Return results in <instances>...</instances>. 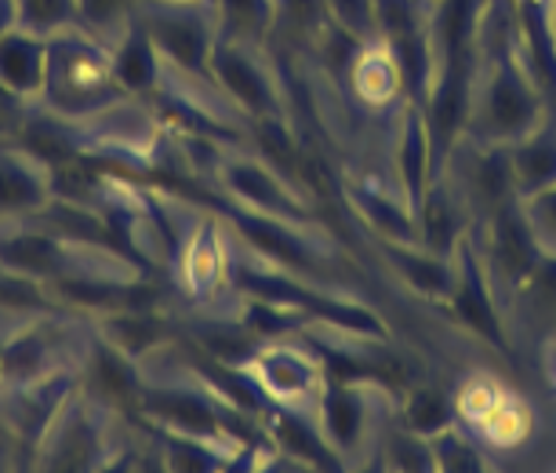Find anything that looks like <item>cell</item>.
<instances>
[{
    "label": "cell",
    "mask_w": 556,
    "mask_h": 473,
    "mask_svg": "<svg viewBox=\"0 0 556 473\" xmlns=\"http://www.w3.org/2000/svg\"><path fill=\"white\" fill-rule=\"evenodd\" d=\"M29 107H37V102L23 99V95H15L12 88H4L0 84V135H18V128L26 124L29 117Z\"/></svg>",
    "instance_id": "cell-27"
},
{
    "label": "cell",
    "mask_w": 556,
    "mask_h": 473,
    "mask_svg": "<svg viewBox=\"0 0 556 473\" xmlns=\"http://www.w3.org/2000/svg\"><path fill=\"white\" fill-rule=\"evenodd\" d=\"M59 350H55V335L45 321L26 324L15 335H8L0 343V386H26L37 383L51 372H59Z\"/></svg>",
    "instance_id": "cell-16"
},
{
    "label": "cell",
    "mask_w": 556,
    "mask_h": 473,
    "mask_svg": "<svg viewBox=\"0 0 556 473\" xmlns=\"http://www.w3.org/2000/svg\"><path fill=\"white\" fill-rule=\"evenodd\" d=\"M404 426L412 434L433 440L437 434H444L451 426V404L440 390H429V386H418V390L407 394L404 401Z\"/></svg>",
    "instance_id": "cell-20"
},
{
    "label": "cell",
    "mask_w": 556,
    "mask_h": 473,
    "mask_svg": "<svg viewBox=\"0 0 556 473\" xmlns=\"http://www.w3.org/2000/svg\"><path fill=\"white\" fill-rule=\"evenodd\" d=\"M80 378H88V394H91V401H96L99 408L102 404L142 408V390H146L142 364L131 361L128 353H121L117 346L102 339L99 332L91 335L88 364H84Z\"/></svg>",
    "instance_id": "cell-13"
},
{
    "label": "cell",
    "mask_w": 556,
    "mask_h": 473,
    "mask_svg": "<svg viewBox=\"0 0 556 473\" xmlns=\"http://www.w3.org/2000/svg\"><path fill=\"white\" fill-rule=\"evenodd\" d=\"M218 18V37L262 45L277 26V0H212Z\"/></svg>",
    "instance_id": "cell-19"
},
{
    "label": "cell",
    "mask_w": 556,
    "mask_h": 473,
    "mask_svg": "<svg viewBox=\"0 0 556 473\" xmlns=\"http://www.w3.org/2000/svg\"><path fill=\"white\" fill-rule=\"evenodd\" d=\"M207 77L240 110V117H285V88H280V77L273 73L269 59L262 55V45L218 37L212 59H207Z\"/></svg>",
    "instance_id": "cell-6"
},
{
    "label": "cell",
    "mask_w": 556,
    "mask_h": 473,
    "mask_svg": "<svg viewBox=\"0 0 556 473\" xmlns=\"http://www.w3.org/2000/svg\"><path fill=\"white\" fill-rule=\"evenodd\" d=\"M73 245L37 226L34 219H18L8 234H0V270L23 273V277L51 284L70 270Z\"/></svg>",
    "instance_id": "cell-12"
},
{
    "label": "cell",
    "mask_w": 556,
    "mask_h": 473,
    "mask_svg": "<svg viewBox=\"0 0 556 473\" xmlns=\"http://www.w3.org/2000/svg\"><path fill=\"white\" fill-rule=\"evenodd\" d=\"M545 124L542 95L528 77V66L513 55H491L473 77V95H469L466 113V139L488 146H513L523 135Z\"/></svg>",
    "instance_id": "cell-2"
},
{
    "label": "cell",
    "mask_w": 556,
    "mask_h": 473,
    "mask_svg": "<svg viewBox=\"0 0 556 473\" xmlns=\"http://www.w3.org/2000/svg\"><path fill=\"white\" fill-rule=\"evenodd\" d=\"M18 26L55 37L62 29L80 26V8L77 0H18Z\"/></svg>",
    "instance_id": "cell-21"
},
{
    "label": "cell",
    "mask_w": 556,
    "mask_h": 473,
    "mask_svg": "<svg viewBox=\"0 0 556 473\" xmlns=\"http://www.w3.org/2000/svg\"><path fill=\"white\" fill-rule=\"evenodd\" d=\"M18 26V0H0V37Z\"/></svg>",
    "instance_id": "cell-28"
},
{
    "label": "cell",
    "mask_w": 556,
    "mask_h": 473,
    "mask_svg": "<svg viewBox=\"0 0 556 473\" xmlns=\"http://www.w3.org/2000/svg\"><path fill=\"white\" fill-rule=\"evenodd\" d=\"M48 37H40L26 26H12L0 37V84L29 102H40L48 84Z\"/></svg>",
    "instance_id": "cell-15"
},
{
    "label": "cell",
    "mask_w": 556,
    "mask_h": 473,
    "mask_svg": "<svg viewBox=\"0 0 556 473\" xmlns=\"http://www.w3.org/2000/svg\"><path fill=\"white\" fill-rule=\"evenodd\" d=\"M328 4V23L353 34L356 40H371L375 34V0H324Z\"/></svg>",
    "instance_id": "cell-26"
},
{
    "label": "cell",
    "mask_w": 556,
    "mask_h": 473,
    "mask_svg": "<svg viewBox=\"0 0 556 473\" xmlns=\"http://www.w3.org/2000/svg\"><path fill=\"white\" fill-rule=\"evenodd\" d=\"M207 172L215 175V189L229 204L255 215L285 219V223H309V201L299 194L291 178L280 175L277 164L251 153L218 150Z\"/></svg>",
    "instance_id": "cell-5"
},
{
    "label": "cell",
    "mask_w": 556,
    "mask_h": 473,
    "mask_svg": "<svg viewBox=\"0 0 556 473\" xmlns=\"http://www.w3.org/2000/svg\"><path fill=\"white\" fill-rule=\"evenodd\" d=\"M553 361H556V339H553ZM553 378H556V372H553Z\"/></svg>",
    "instance_id": "cell-29"
},
{
    "label": "cell",
    "mask_w": 556,
    "mask_h": 473,
    "mask_svg": "<svg viewBox=\"0 0 556 473\" xmlns=\"http://www.w3.org/2000/svg\"><path fill=\"white\" fill-rule=\"evenodd\" d=\"M244 368L269 408H288V412L317 419L320 397L328 390V364L324 357H313L306 343H295L288 335L266 339Z\"/></svg>",
    "instance_id": "cell-4"
},
{
    "label": "cell",
    "mask_w": 556,
    "mask_h": 473,
    "mask_svg": "<svg viewBox=\"0 0 556 473\" xmlns=\"http://www.w3.org/2000/svg\"><path fill=\"white\" fill-rule=\"evenodd\" d=\"M375 383H339L328 378V390L320 397L317 423L328 445L339 456H361L375 437Z\"/></svg>",
    "instance_id": "cell-10"
},
{
    "label": "cell",
    "mask_w": 556,
    "mask_h": 473,
    "mask_svg": "<svg viewBox=\"0 0 556 473\" xmlns=\"http://www.w3.org/2000/svg\"><path fill=\"white\" fill-rule=\"evenodd\" d=\"M77 8H80V26L88 34L113 40L121 34V26L131 18L135 8H139V0H77Z\"/></svg>",
    "instance_id": "cell-23"
},
{
    "label": "cell",
    "mask_w": 556,
    "mask_h": 473,
    "mask_svg": "<svg viewBox=\"0 0 556 473\" xmlns=\"http://www.w3.org/2000/svg\"><path fill=\"white\" fill-rule=\"evenodd\" d=\"M102 339L117 346L121 353H128L131 361H146L161 346L172 343V324L164 321V313L156 307H139V310H110L96 313V328Z\"/></svg>",
    "instance_id": "cell-17"
},
{
    "label": "cell",
    "mask_w": 556,
    "mask_h": 473,
    "mask_svg": "<svg viewBox=\"0 0 556 473\" xmlns=\"http://www.w3.org/2000/svg\"><path fill=\"white\" fill-rule=\"evenodd\" d=\"M506 150H509L513 183H517L520 201L556 183V124L545 121L542 128L523 135L520 142L506 146Z\"/></svg>",
    "instance_id": "cell-18"
},
{
    "label": "cell",
    "mask_w": 556,
    "mask_h": 473,
    "mask_svg": "<svg viewBox=\"0 0 556 473\" xmlns=\"http://www.w3.org/2000/svg\"><path fill=\"white\" fill-rule=\"evenodd\" d=\"M77 390H80V372L59 368V372L37 378V383L4 386V394H0V415L12 426L18 445L34 456L40 440L48 437V430L55 426L59 412L70 404V397Z\"/></svg>",
    "instance_id": "cell-8"
},
{
    "label": "cell",
    "mask_w": 556,
    "mask_h": 473,
    "mask_svg": "<svg viewBox=\"0 0 556 473\" xmlns=\"http://www.w3.org/2000/svg\"><path fill=\"white\" fill-rule=\"evenodd\" d=\"M520 208H523V215H528V223L534 229V237H539L542 251L556 256V183L539 189V194L523 197Z\"/></svg>",
    "instance_id": "cell-24"
},
{
    "label": "cell",
    "mask_w": 556,
    "mask_h": 473,
    "mask_svg": "<svg viewBox=\"0 0 556 473\" xmlns=\"http://www.w3.org/2000/svg\"><path fill=\"white\" fill-rule=\"evenodd\" d=\"M48 40L51 55L45 95L37 102L40 110L70 124H88L128 99L117 73H113L110 45L102 37L88 34L84 26H70Z\"/></svg>",
    "instance_id": "cell-1"
},
{
    "label": "cell",
    "mask_w": 556,
    "mask_h": 473,
    "mask_svg": "<svg viewBox=\"0 0 556 473\" xmlns=\"http://www.w3.org/2000/svg\"><path fill=\"white\" fill-rule=\"evenodd\" d=\"M34 459L40 470H110L113 445L99 419V404L84 390L73 394L70 404L59 412L55 426L40 440Z\"/></svg>",
    "instance_id": "cell-7"
},
{
    "label": "cell",
    "mask_w": 556,
    "mask_h": 473,
    "mask_svg": "<svg viewBox=\"0 0 556 473\" xmlns=\"http://www.w3.org/2000/svg\"><path fill=\"white\" fill-rule=\"evenodd\" d=\"M0 310H26V313H62L51 299L48 284L23 277V273L0 270Z\"/></svg>",
    "instance_id": "cell-22"
},
{
    "label": "cell",
    "mask_w": 556,
    "mask_h": 473,
    "mask_svg": "<svg viewBox=\"0 0 556 473\" xmlns=\"http://www.w3.org/2000/svg\"><path fill=\"white\" fill-rule=\"evenodd\" d=\"M175 281L193 302H212L229 284V245L218 215L197 219L175 251Z\"/></svg>",
    "instance_id": "cell-9"
},
{
    "label": "cell",
    "mask_w": 556,
    "mask_h": 473,
    "mask_svg": "<svg viewBox=\"0 0 556 473\" xmlns=\"http://www.w3.org/2000/svg\"><path fill=\"white\" fill-rule=\"evenodd\" d=\"M55 197L51 167L23 146H0V219L18 223L45 212Z\"/></svg>",
    "instance_id": "cell-11"
},
{
    "label": "cell",
    "mask_w": 556,
    "mask_h": 473,
    "mask_svg": "<svg viewBox=\"0 0 556 473\" xmlns=\"http://www.w3.org/2000/svg\"><path fill=\"white\" fill-rule=\"evenodd\" d=\"M277 26L295 29L299 37H320L328 26V4L324 0H277Z\"/></svg>",
    "instance_id": "cell-25"
},
{
    "label": "cell",
    "mask_w": 556,
    "mask_h": 473,
    "mask_svg": "<svg viewBox=\"0 0 556 473\" xmlns=\"http://www.w3.org/2000/svg\"><path fill=\"white\" fill-rule=\"evenodd\" d=\"M106 45H110V55H113V73H117L124 95H128V99L150 102L153 91L161 88L167 62H164L161 51H156L153 37L146 34V26L135 18V12H131L128 23L121 26V34L113 40H106Z\"/></svg>",
    "instance_id": "cell-14"
},
{
    "label": "cell",
    "mask_w": 556,
    "mask_h": 473,
    "mask_svg": "<svg viewBox=\"0 0 556 473\" xmlns=\"http://www.w3.org/2000/svg\"><path fill=\"white\" fill-rule=\"evenodd\" d=\"M135 18L153 37L167 66L190 77H207V59L218 40L212 0H139Z\"/></svg>",
    "instance_id": "cell-3"
}]
</instances>
